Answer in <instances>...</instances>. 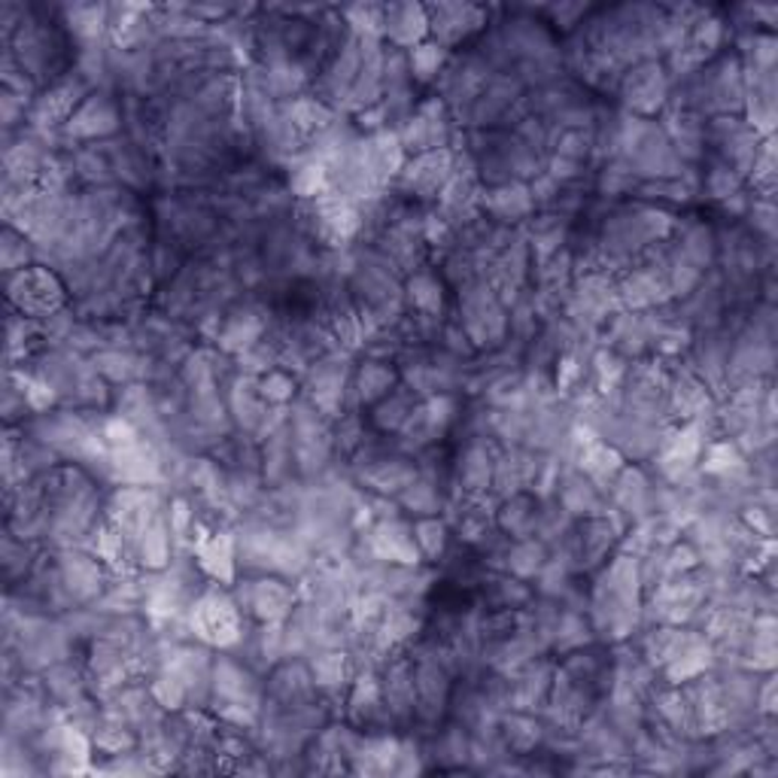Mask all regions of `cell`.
Wrapping results in <instances>:
<instances>
[{
  "mask_svg": "<svg viewBox=\"0 0 778 778\" xmlns=\"http://www.w3.org/2000/svg\"><path fill=\"white\" fill-rule=\"evenodd\" d=\"M544 563H548V548H544V541L520 539L505 553V569H508V575L520 578V581L541 575Z\"/></svg>",
  "mask_w": 778,
  "mask_h": 778,
  "instance_id": "9a60e30c",
  "label": "cell"
},
{
  "mask_svg": "<svg viewBox=\"0 0 778 778\" xmlns=\"http://www.w3.org/2000/svg\"><path fill=\"white\" fill-rule=\"evenodd\" d=\"M414 541H417L419 557L435 563L444 553V544H447V527L438 517H419L414 523Z\"/></svg>",
  "mask_w": 778,
  "mask_h": 778,
  "instance_id": "d6986e66",
  "label": "cell"
},
{
  "mask_svg": "<svg viewBox=\"0 0 778 778\" xmlns=\"http://www.w3.org/2000/svg\"><path fill=\"white\" fill-rule=\"evenodd\" d=\"M198 566L222 584L235 581L238 569V539L231 532H214L210 539L198 541Z\"/></svg>",
  "mask_w": 778,
  "mask_h": 778,
  "instance_id": "30bf717a",
  "label": "cell"
},
{
  "mask_svg": "<svg viewBox=\"0 0 778 778\" xmlns=\"http://www.w3.org/2000/svg\"><path fill=\"white\" fill-rule=\"evenodd\" d=\"M444 59H447V49L438 46L435 40H423V43H417V46L411 49V55H407L411 76H414L417 83H429V80H435L438 71H442Z\"/></svg>",
  "mask_w": 778,
  "mask_h": 778,
  "instance_id": "ac0fdd59",
  "label": "cell"
},
{
  "mask_svg": "<svg viewBox=\"0 0 778 778\" xmlns=\"http://www.w3.org/2000/svg\"><path fill=\"white\" fill-rule=\"evenodd\" d=\"M259 393H262V398L268 405H287L289 398L295 395V381H292L289 374L271 369V372L259 381Z\"/></svg>",
  "mask_w": 778,
  "mask_h": 778,
  "instance_id": "7402d4cb",
  "label": "cell"
},
{
  "mask_svg": "<svg viewBox=\"0 0 778 778\" xmlns=\"http://www.w3.org/2000/svg\"><path fill=\"white\" fill-rule=\"evenodd\" d=\"M240 611L256 614L262 623L287 621L292 609H295V593L292 587L283 584L280 578H259V581H247V602H238Z\"/></svg>",
  "mask_w": 778,
  "mask_h": 778,
  "instance_id": "ba28073f",
  "label": "cell"
},
{
  "mask_svg": "<svg viewBox=\"0 0 778 778\" xmlns=\"http://www.w3.org/2000/svg\"><path fill=\"white\" fill-rule=\"evenodd\" d=\"M536 204H532V193L523 183H502L492 186L490 193L484 195V210H490L499 222H515L520 216H527Z\"/></svg>",
  "mask_w": 778,
  "mask_h": 778,
  "instance_id": "7c38bea8",
  "label": "cell"
},
{
  "mask_svg": "<svg viewBox=\"0 0 778 778\" xmlns=\"http://www.w3.org/2000/svg\"><path fill=\"white\" fill-rule=\"evenodd\" d=\"M407 289H411V301H414V308L423 313H438L442 311V287H438V280L432 274H417L411 283H407Z\"/></svg>",
  "mask_w": 778,
  "mask_h": 778,
  "instance_id": "44dd1931",
  "label": "cell"
},
{
  "mask_svg": "<svg viewBox=\"0 0 778 778\" xmlns=\"http://www.w3.org/2000/svg\"><path fill=\"white\" fill-rule=\"evenodd\" d=\"M429 15V34L438 46H456L463 43L468 34H475L484 28V10L471 7V3H438V7H426Z\"/></svg>",
  "mask_w": 778,
  "mask_h": 778,
  "instance_id": "5b68a950",
  "label": "cell"
},
{
  "mask_svg": "<svg viewBox=\"0 0 778 778\" xmlns=\"http://www.w3.org/2000/svg\"><path fill=\"white\" fill-rule=\"evenodd\" d=\"M356 390L365 405H377L384 395L395 390V374L386 362H362L360 374H356Z\"/></svg>",
  "mask_w": 778,
  "mask_h": 778,
  "instance_id": "e0dca14e",
  "label": "cell"
},
{
  "mask_svg": "<svg viewBox=\"0 0 778 778\" xmlns=\"http://www.w3.org/2000/svg\"><path fill=\"white\" fill-rule=\"evenodd\" d=\"M398 502L405 505V508H411L414 515L419 517H435V511H438V490H435V484H426V480H414L407 490L398 492Z\"/></svg>",
  "mask_w": 778,
  "mask_h": 778,
  "instance_id": "ffe728a7",
  "label": "cell"
},
{
  "mask_svg": "<svg viewBox=\"0 0 778 778\" xmlns=\"http://www.w3.org/2000/svg\"><path fill=\"white\" fill-rule=\"evenodd\" d=\"M362 480H369L372 490L384 492V496L390 492L398 496L417 480V466L407 459H377V463H369V468L362 471Z\"/></svg>",
  "mask_w": 778,
  "mask_h": 778,
  "instance_id": "4fadbf2b",
  "label": "cell"
},
{
  "mask_svg": "<svg viewBox=\"0 0 778 778\" xmlns=\"http://www.w3.org/2000/svg\"><path fill=\"white\" fill-rule=\"evenodd\" d=\"M240 605L235 599H228L219 590H210L193 602V618L189 626L201 635L204 642H216V645H238L243 639V623H240Z\"/></svg>",
  "mask_w": 778,
  "mask_h": 778,
  "instance_id": "6da1fadb",
  "label": "cell"
},
{
  "mask_svg": "<svg viewBox=\"0 0 778 778\" xmlns=\"http://www.w3.org/2000/svg\"><path fill=\"white\" fill-rule=\"evenodd\" d=\"M454 177V153L444 149H432V153H419L405 165L402 183L411 193H417L419 198H432L442 195L447 180Z\"/></svg>",
  "mask_w": 778,
  "mask_h": 778,
  "instance_id": "52a82bcc",
  "label": "cell"
},
{
  "mask_svg": "<svg viewBox=\"0 0 778 778\" xmlns=\"http://www.w3.org/2000/svg\"><path fill=\"white\" fill-rule=\"evenodd\" d=\"M414 411H417V393L405 384L395 386L393 393L374 405V426L384 432H398Z\"/></svg>",
  "mask_w": 778,
  "mask_h": 778,
  "instance_id": "5bb4252c",
  "label": "cell"
},
{
  "mask_svg": "<svg viewBox=\"0 0 778 778\" xmlns=\"http://www.w3.org/2000/svg\"><path fill=\"white\" fill-rule=\"evenodd\" d=\"M384 34L395 49H414L429 37V15L417 3H390L384 15Z\"/></svg>",
  "mask_w": 778,
  "mask_h": 778,
  "instance_id": "9c48e42d",
  "label": "cell"
},
{
  "mask_svg": "<svg viewBox=\"0 0 778 778\" xmlns=\"http://www.w3.org/2000/svg\"><path fill=\"white\" fill-rule=\"evenodd\" d=\"M539 502L527 496V492H511L505 499L502 511H499V527L502 532H508L511 539H536L539 532Z\"/></svg>",
  "mask_w": 778,
  "mask_h": 778,
  "instance_id": "8fae6325",
  "label": "cell"
},
{
  "mask_svg": "<svg viewBox=\"0 0 778 778\" xmlns=\"http://www.w3.org/2000/svg\"><path fill=\"white\" fill-rule=\"evenodd\" d=\"M92 95L89 92V80H85L83 73L80 76H64V80H59V83L52 85V89H46V95H40L34 101V107H31V122H34V128H49V125H68V120H71L73 113H76V107L83 104L85 97Z\"/></svg>",
  "mask_w": 778,
  "mask_h": 778,
  "instance_id": "277c9868",
  "label": "cell"
},
{
  "mask_svg": "<svg viewBox=\"0 0 778 778\" xmlns=\"http://www.w3.org/2000/svg\"><path fill=\"white\" fill-rule=\"evenodd\" d=\"M10 301L19 308V313L28 317H49L61 308L64 301V287L49 268L28 264L22 271L10 274Z\"/></svg>",
  "mask_w": 778,
  "mask_h": 778,
  "instance_id": "7a4b0ae2",
  "label": "cell"
},
{
  "mask_svg": "<svg viewBox=\"0 0 778 778\" xmlns=\"http://www.w3.org/2000/svg\"><path fill=\"white\" fill-rule=\"evenodd\" d=\"M499 733H502L505 745H508L511 751H517V755L532 751L541 739L539 720L532 718L529 712H515V708H511V715H505V718L499 720Z\"/></svg>",
  "mask_w": 778,
  "mask_h": 778,
  "instance_id": "2e32d148",
  "label": "cell"
},
{
  "mask_svg": "<svg viewBox=\"0 0 778 778\" xmlns=\"http://www.w3.org/2000/svg\"><path fill=\"white\" fill-rule=\"evenodd\" d=\"M621 95L623 104L633 110V113H642V116L654 113L666 101V95H670V76L663 71V64L654 59L633 64L621 76Z\"/></svg>",
  "mask_w": 778,
  "mask_h": 778,
  "instance_id": "3957f363",
  "label": "cell"
},
{
  "mask_svg": "<svg viewBox=\"0 0 778 778\" xmlns=\"http://www.w3.org/2000/svg\"><path fill=\"white\" fill-rule=\"evenodd\" d=\"M116 132H120V107L104 92L85 97L64 125V134L76 137V141H95V137H107Z\"/></svg>",
  "mask_w": 778,
  "mask_h": 778,
  "instance_id": "8992f818",
  "label": "cell"
}]
</instances>
